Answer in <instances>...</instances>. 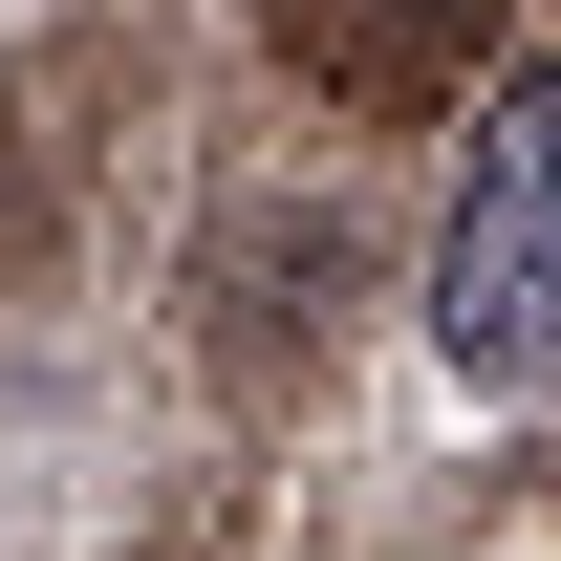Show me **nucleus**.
Segmentation results:
<instances>
[{
	"label": "nucleus",
	"instance_id": "1",
	"mask_svg": "<svg viewBox=\"0 0 561 561\" xmlns=\"http://www.w3.org/2000/svg\"><path fill=\"white\" fill-rule=\"evenodd\" d=\"M432 346L476 389H561V66H518L476 108V173L432 238Z\"/></svg>",
	"mask_w": 561,
	"mask_h": 561
}]
</instances>
